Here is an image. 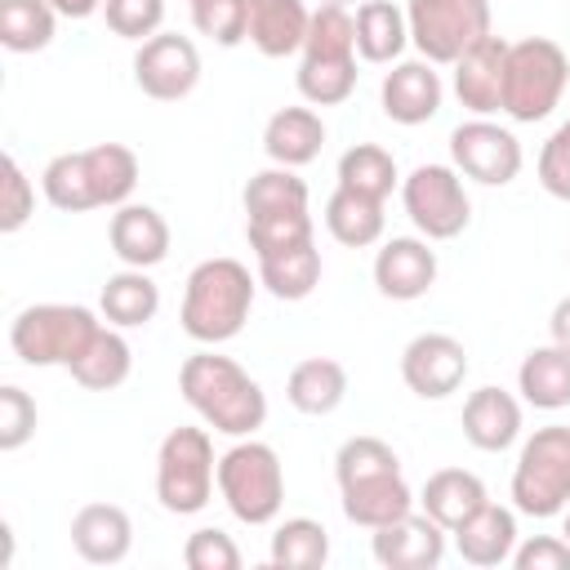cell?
I'll return each instance as SVG.
<instances>
[{
    "label": "cell",
    "instance_id": "46",
    "mask_svg": "<svg viewBox=\"0 0 570 570\" xmlns=\"http://www.w3.org/2000/svg\"><path fill=\"white\" fill-rule=\"evenodd\" d=\"M548 330H552V343H561V347H570V294L552 307V316H548Z\"/></svg>",
    "mask_w": 570,
    "mask_h": 570
},
{
    "label": "cell",
    "instance_id": "35",
    "mask_svg": "<svg viewBox=\"0 0 570 570\" xmlns=\"http://www.w3.org/2000/svg\"><path fill=\"white\" fill-rule=\"evenodd\" d=\"M267 561L276 570H321L330 561V534H325V525L312 521V517H285L272 530Z\"/></svg>",
    "mask_w": 570,
    "mask_h": 570
},
{
    "label": "cell",
    "instance_id": "17",
    "mask_svg": "<svg viewBox=\"0 0 570 570\" xmlns=\"http://www.w3.org/2000/svg\"><path fill=\"white\" fill-rule=\"evenodd\" d=\"M374 285L392 303H414L436 285V249L428 236H392L374 254Z\"/></svg>",
    "mask_w": 570,
    "mask_h": 570
},
{
    "label": "cell",
    "instance_id": "21",
    "mask_svg": "<svg viewBox=\"0 0 570 570\" xmlns=\"http://www.w3.org/2000/svg\"><path fill=\"white\" fill-rule=\"evenodd\" d=\"M107 240H111V254L125 263V267H156L169 258V223L160 209L151 205H120L111 214V227H107Z\"/></svg>",
    "mask_w": 570,
    "mask_h": 570
},
{
    "label": "cell",
    "instance_id": "45",
    "mask_svg": "<svg viewBox=\"0 0 570 570\" xmlns=\"http://www.w3.org/2000/svg\"><path fill=\"white\" fill-rule=\"evenodd\" d=\"M517 570H570V543L557 534H534L512 548Z\"/></svg>",
    "mask_w": 570,
    "mask_h": 570
},
{
    "label": "cell",
    "instance_id": "2",
    "mask_svg": "<svg viewBox=\"0 0 570 570\" xmlns=\"http://www.w3.org/2000/svg\"><path fill=\"white\" fill-rule=\"evenodd\" d=\"M178 392L200 414V423L223 436H254L267 423L263 383L232 356H218V352L187 356L178 370Z\"/></svg>",
    "mask_w": 570,
    "mask_h": 570
},
{
    "label": "cell",
    "instance_id": "1",
    "mask_svg": "<svg viewBox=\"0 0 570 570\" xmlns=\"http://www.w3.org/2000/svg\"><path fill=\"white\" fill-rule=\"evenodd\" d=\"M334 481H338L343 517L352 525L379 530L414 508V490L405 485L401 459L379 436H347L334 454Z\"/></svg>",
    "mask_w": 570,
    "mask_h": 570
},
{
    "label": "cell",
    "instance_id": "23",
    "mask_svg": "<svg viewBox=\"0 0 570 570\" xmlns=\"http://www.w3.org/2000/svg\"><path fill=\"white\" fill-rule=\"evenodd\" d=\"M71 548L89 566H116L134 548V521L120 503H85L71 517Z\"/></svg>",
    "mask_w": 570,
    "mask_h": 570
},
{
    "label": "cell",
    "instance_id": "16",
    "mask_svg": "<svg viewBox=\"0 0 570 570\" xmlns=\"http://www.w3.org/2000/svg\"><path fill=\"white\" fill-rule=\"evenodd\" d=\"M445 534L428 512H405L379 530H370V552L387 570H432L445 557Z\"/></svg>",
    "mask_w": 570,
    "mask_h": 570
},
{
    "label": "cell",
    "instance_id": "27",
    "mask_svg": "<svg viewBox=\"0 0 570 570\" xmlns=\"http://www.w3.org/2000/svg\"><path fill=\"white\" fill-rule=\"evenodd\" d=\"M454 548L468 566H503L512 561L517 548V512L485 503L481 512H472L459 530H454Z\"/></svg>",
    "mask_w": 570,
    "mask_h": 570
},
{
    "label": "cell",
    "instance_id": "14",
    "mask_svg": "<svg viewBox=\"0 0 570 570\" xmlns=\"http://www.w3.org/2000/svg\"><path fill=\"white\" fill-rule=\"evenodd\" d=\"M134 85L156 102H178L200 85V53L178 31H156L134 53Z\"/></svg>",
    "mask_w": 570,
    "mask_h": 570
},
{
    "label": "cell",
    "instance_id": "47",
    "mask_svg": "<svg viewBox=\"0 0 570 570\" xmlns=\"http://www.w3.org/2000/svg\"><path fill=\"white\" fill-rule=\"evenodd\" d=\"M58 9V18H94L107 0H49Z\"/></svg>",
    "mask_w": 570,
    "mask_h": 570
},
{
    "label": "cell",
    "instance_id": "41",
    "mask_svg": "<svg viewBox=\"0 0 570 570\" xmlns=\"http://www.w3.org/2000/svg\"><path fill=\"white\" fill-rule=\"evenodd\" d=\"M183 561H187V570H240V548L232 543L227 530L200 525V530L187 534Z\"/></svg>",
    "mask_w": 570,
    "mask_h": 570
},
{
    "label": "cell",
    "instance_id": "19",
    "mask_svg": "<svg viewBox=\"0 0 570 570\" xmlns=\"http://www.w3.org/2000/svg\"><path fill=\"white\" fill-rule=\"evenodd\" d=\"M503 71H508V40L490 31L481 45H472V49L454 62V98H459L472 116H494V111H503Z\"/></svg>",
    "mask_w": 570,
    "mask_h": 570
},
{
    "label": "cell",
    "instance_id": "6",
    "mask_svg": "<svg viewBox=\"0 0 570 570\" xmlns=\"http://www.w3.org/2000/svg\"><path fill=\"white\" fill-rule=\"evenodd\" d=\"M98 330H102V321L85 303H31L13 316L9 347L22 365H36V370L62 365V370H71L80 361V352L94 343Z\"/></svg>",
    "mask_w": 570,
    "mask_h": 570
},
{
    "label": "cell",
    "instance_id": "11",
    "mask_svg": "<svg viewBox=\"0 0 570 570\" xmlns=\"http://www.w3.org/2000/svg\"><path fill=\"white\" fill-rule=\"evenodd\" d=\"M410 45L432 67H454L472 45L490 36V0H410Z\"/></svg>",
    "mask_w": 570,
    "mask_h": 570
},
{
    "label": "cell",
    "instance_id": "24",
    "mask_svg": "<svg viewBox=\"0 0 570 570\" xmlns=\"http://www.w3.org/2000/svg\"><path fill=\"white\" fill-rule=\"evenodd\" d=\"M321 147H325V120L312 107H281L263 125V151L272 165L303 169L321 156Z\"/></svg>",
    "mask_w": 570,
    "mask_h": 570
},
{
    "label": "cell",
    "instance_id": "40",
    "mask_svg": "<svg viewBox=\"0 0 570 570\" xmlns=\"http://www.w3.org/2000/svg\"><path fill=\"white\" fill-rule=\"evenodd\" d=\"M0 169H4V178H0V232L13 236V232H22L27 218L36 214V187H31V178L22 174L18 156H4Z\"/></svg>",
    "mask_w": 570,
    "mask_h": 570
},
{
    "label": "cell",
    "instance_id": "13",
    "mask_svg": "<svg viewBox=\"0 0 570 570\" xmlns=\"http://www.w3.org/2000/svg\"><path fill=\"white\" fill-rule=\"evenodd\" d=\"M521 142L512 129L494 125L490 116H472L450 129V165L481 183V187H508L521 174Z\"/></svg>",
    "mask_w": 570,
    "mask_h": 570
},
{
    "label": "cell",
    "instance_id": "3",
    "mask_svg": "<svg viewBox=\"0 0 570 570\" xmlns=\"http://www.w3.org/2000/svg\"><path fill=\"white\" fill-rule=\"evenodd\" d=\"M45 200L62 214L120 209L138 187V156L125 142H98L85 151H62L40 174Z\"/></svg>",
    "mask_w": 570,
    "mask_h": 570
},
{
    "label": "cell",
    "instance_id": "42",
    "mask_svg": "<svg viewBox=\"0 0 570 570\" xmlns=\"http://www.w3.org/2000/svg\"><path fill=\"white\" fill-rule=\"evenodd\" d=\"M107 13V27L120 36V40H151L165 22V0H107L102 4Z\"/></svg>",
    "mask_w": 570,
    "mask_h": 570
},
{
    "label": "cell",
    "instance_id": "25",
    "mask_svg": "<svg viewBox=\"0 0 570 570\" xmlns=\"http://www.w3.org/2000/svg\"><path fill=\"white\" fill-rule=\"evenodd\" d=\"M419 503H423V512H428L441 530L454 534L472 512H481V508L490 503V494H485V481H481L476 472H468V468H436V472L423 481Z\"/></svg>",
    "mask_w": 570,
    "mask_h": 570
},
{
    "label": "cell",
    "instance_id": "4",
    "mask_svg": "<svg viewBox=\"0 0 570 570\" xmlns=\"http://www.w3.org/2000/svg\"><path fill=\"white\" fill-rule=\"evenodd\" d=\"M254 289L258 281L249 276V267L240 258H205L187 272V289H183V334L218 347L227 338H236L254 312Z\"/></svg>",
    "mask_w": 570,
    "mask_h": 570
},
{
    "label": "cell",
    "instance_id": "9",
    "mask_svg": "<svg viewBox=\"0 0 570 570\" xmlns=\"http://www.w3.org/2000/svg\"><path fill=\"white\" fill-rule=\"evenodd\" d=\"M218 485V459L209 428H169L156 450V499L174 517H196L209 508Z\"/></svg>",
    "mask_w": 570,
    "mask_h": 570
},
{
    "label": "cell",
    "instance_id": "34",
    "mask_svg": "<svg viewBox=\"0 0 570 570\" xmlns=\"http://www.w3.org/2000/svg\"><path fill=\"white\" fill-rule=\"evenodd\" d=\"M396 183H401L396 160L379 142H356V147H347L338 156V187H347L356 196H370V200H383L387 205V196L396 191Z\"/></svg>",
    "mask_w": 570,
    "mask_h": 570
},
{
    "label": "cell",
    "instance_id": "50",
    "mask_svg": "<svg viewBox=\"0 0 570 570\" xmlns=\"http://www.w3.org/2000/svg\"><path fill=\"white\" fill-rule=\"evenodd\" d=\"M187 4H191V0H187Z\"/></svg>",
    "mask_w": 570,
    "mask_h": 570
},
{
    "label": "cell",
    "instance_id": "26",
    "mask_svg": "<svg viewBox=\"0 0 570 570\" xmlns=\"http://www.w3.org/2000/svg\"><path fill=\"white\" fill-rule=\"evenodd\" d=\"M517 392L534 410H566L570 405V347L561 343L530 347L517 365Z\"/></svg>",
    "mask_w": 570,
    "mask_h": 570
},
{
    "label": "cell",
    "instance_id": "31",
    "mask_svg": "<svg viewBox=\"0 0 570 570\" xmlns=\"http://www.w3.org/2000/svg\"><path fill=\"white\" fill-rule=\"evenodd\" d=\"M258 285L281 303H303L321 285V249H316V240L263 254L258 258Z\"/></svg>",
    "mask_w": 570,
    "mask_h": 570
},
{
    "label": "cell",
    "instance_id": "39",
    "mask_svg": "<svg viewBox=\"0 0 570 570\" xmlns=\"http://www.w3.org/2000/svg\"><path fill=\"white\" fill-rule=\"evenodd\" d=\"M191 27L223 49L245 40V0H191Z\"/></svg>",
    "mask_w": 570,
    "mask_h": 570
},
{
    "label": "cell",
    "instance_id": "15",
    "mask_svg": "<svg viewBox=\"0 0 570 570\" xmlns=\"http://www.w3.org/2000/svg\"><path fill=\"white\" fill-rule=\"evenodd\" d=\"M401 379L419 401H445L468 379V352L454 334H441V330L414 334L401 352Z\"/></svg>",
    "mask_w": 570,
    "mask_h": 570
},
{
    "label": "cell",
    "instance_id": "48",
    "mask_svg": "<svg viewBox=\"0 0 570 570\" xmlns=\"http://www.w3.org/2000/svg\"><path fill=\"white\" fill-rule=\"evenodd\" d=\"M561 539L570 543V508H566V525H561Z\"/></svg>",
    "mask_w": 570,
    "mask_h": 570
},
{
    "label": "cell",
    "instance_id": "28",
    "mask_svg": "<svg viewBox=\"0 0 570 570\" xmlns=\"http://www.w3.org/2000/svg\"><path fill=\"white\" fill-rule=\"evenodd\" d=\"M343 396H347V370L334 356H307L285 379V401L312 419L334 414L343 405Z\"/></svg>",
    "mask_w": 570,
    "mask_h": 570
},
{
    "label": "cell",
    "instance_id": "32",
    "mask_svg": "<svg viewBox=\"0 0 570 570\" xmlns=\"http://www.w3.org/2000/svg\"><path fill=\"white\" fill-rule=\"evenodd\" d=\"M383 227H387V214H383V200H370V196H356L347 187H334L330 200H325V232L347 245V249H365V245H379L383 240Z\"/></svg>",
    "mask_w": 570,
    "mask_h": 570
},
{
    "label": "cell",
    "instance_id": "18",
    "mask_svg": "<svg viewBox=\"0 0 570 570\" xmlns=\"http://www.w3.org/2000/svg\"><path fill=\"white\" fill-rule=\"evenodd\" d=\"M445 85L428 58H405L392 62V71L379 85V107L392 125H428L441 111Z\"/></svg>",
    "mask_w": 570,
    "mask_h": 570
},
{
    "label": "cell",
    "instance_id": "37",
    "mask_svg": "<svg viewBox=\"0 0 570 570\" xmlns=\"http://www.w3.org/2000/svg\"><path fill=\"white\" fill-rule=\"evenodd\" d=\"M245 218H267V214H298L307 209V183L285 169V165H272V169H258L249 183H245Z\"/></svg>",
    "mask_w": 570,
    "mask_h": 570
},
{
    "label": "cell",
    "instance_id": "22",
    "mask_svg": "<svg viewBox=\"0 0 570 570\" xmlns=\"http://www.w3.org/2000/svg\"><path fill=\"white\" fill-rule=\"evenodd\" d=\"M463 436L472 450L485 454H503L517 436H521V401L494 383L468 392L463 401Z\"/></svg>",
    "mask_w": 570,
    "mask_h": 570
},
{
    "label": "cell",
    "instance_id": "29",
    "mask_svg": "<svg viewBox=\"0 0 570 570\" xmlns=\"http://www.w3.org/2000/svg\"><path fill=\"white\" fill-rule=\"evenodd\" d=\"M98 312H102V321L116 325V330H138V325L156 321V312H160V289H156V281H151L142 267H125V272H116V276L102 281Z\"/></svg>",
    "mask_w": 570,
    "mask_h": 570
},
{
    "label": "cell",
    "instance_id": "20",
    "mask_svg": "<svg viewBox=\"0 0 570 570\" xmlns=\"http://www.w3.org/2000/svg\"><path fill=\"white\" fill-rule=\"evenodd\" d=\"M312 27L307 0H245V40L263 58H289L303 49Z\"/></svg>",
    "mask_w": 570,
    "mask_h": 570
},
{
    "label": "cell",
    "instance_id": "8",
    "mask_svg": "<svg viewBox=\"0 0 570 570\" xmlns=\"http://www.w3.org/2000/svg\"><path fill=\"white\" fill-rule=\"evenodd\" d=\"M570 58L548 36H525L508 45V71H503V116L517 125L548 120L566 94Z\"/></svg>",
    "mask_w": 570,
    "mask_h": 570
},
{
    "label": "cell",
    "instance_id": "33",
    "mask_svg": "<svg viewBox=\"0 0 570 570\" xmlns=\"http://www.w3.org/2000/svg\"><path fill=\"white\" fill-rule=\"evenodd\" d=\"M134 370V352L125 343V334L116 325H102L94 334V343L80 352V361L71 365V379L89 392H116Z\"/></svg>",
    "mask_w": 570,
    "mask_h": 570
},
{
    "label": "cell",
    "instance_id": "12",
    "mask_svg": "<svg viewBox=\"0 0 570 570\" xmlns=\"http://www.w3.org/2000/svg\"><path fill=\"white\" fill-rule=\"evenodd\" d=\"M401 205L419 236L454 240L472 223V200L454 165H414L401 178Z\"/></svg>",
    "mask_w": 570,
    "mask_h": 570
},
{
    "label": "cell",
    "instance_id": "10",
    "mask_svg": "<svg viewBox=\"0 0 570 570\" xmlns=\"http://www.w3.org/2000/svg\"><path fill=\"white\" fill-rule=\"evenodd\" d=\"M512 508L521 517L548 521L570 508V428L548 423L525 436L512 468Z\"/></svg>",
    "mask_w": 570,
    "mask_h": 570
},
{
    "label": "cell",
    "instance_id": "5",
    "mask_svg": "<svg viewBox=\"0 0 570 570\" xmlns=\"http://www.w3.org/2000/svg\"><path fill=\"white\" fill-rule=\"evenodd\" d=\"M298 94L307 107H338L352 98L356 89V18L347 13V4H316L312 9V27L307 40L298 49Z\"/></svg>",
    "mask_w": 570,
    "mask_h": 570
},
{
    "label": "cell",
    "instance_id": "49",
    "mask_svg": "<svg viewBox=\"0 0 570 570\" xmlns=\"http://www.w3.org/2000/svg\"><path fill=\"white\" fill-rule=\"evenodd\" d=\"M321 4H352V0H321Z\"/></svg>",
    "mask_w": 570,
    "mask_h": 570
},
{
    "label": "cell",
    "instance_id": "30",
    "mask_svg": "<svg viewBox=\"0 0 570 570\" xmlns=\"http://www.w3.org/2000/svg\"><path fill=\"white\" fill-rule=\"evenodd\" d=\"M410 45V22L405 9H396L392 0H361L356 4V53L374 67L401 62Z\"/></svg>",
    "mask_w": 570,
    "mask_h": 570
},
{
    "label": "cell",
    "instance_id": "43",
    "mask_svg": "<svg viewBox=\"0 0 570 570\" xmlns=\"http://www.w3.org/2000/svg\"><path fill=\"white\" fill-rule=\"evenodd\" d=\"M31 436H36V401L18 383H4L0 387V450L13 454Z\"/></svg>",
    "mask_w": 570,
    "mask_h": 570
},
{
    "label": "cell",
    "instance_id": "7",
    "mask_svg": "<svg viewBox=\"0 0 570 570\" xmlns=\"http://www.w3.org/2000/svg\"><path fill=\"white\" fill-rule=\"evenodd\" d=\"M218 494L227 512L245 525H272L285 503V468L267 441L236 436L232 450L218 454Z\"/></svg>",
    "mask_w": 570,
    "mask_h": 570
},
{
    "label": "cell",
    "instance_id": "38",
    "mask_svg": "<svg viewBox=\"0 0 570 570\" xmlns=\"http://www.w3.org/2000/svg\"><path fill=\"white\" fill-rule=\"evenodd\" d=\"M245 240H249L254 258L276 254V249H289V245H303V240H312V214H307V209H298V214L245 218Z\"/></svg>",
    "mask_w": 570,
    "mask_h": 570
},
{
    "label": "cell",
    "instance_id": "44",
    "mask_svg": "<svg viewBox=\"0 0 570 570\" xmlns=\"http://www.w3.org/2000/svg\"><path fill=\"white\" fill-rule=\"evenodd\" d=\"M539 187L557 200H570V120H561L539 147Z\"/></svg>",
    "mask_w": 570,
    "mask_h": 570
},
{
    "label": "cell",
    "instance_id": "36",
    "mask_svg": "<svg viewBox=\"0 0 570 570\" xmlns=\"http://www.w3.org/2000/svg\"><path fill=\"white\" fill-rule=\"evenodd\" d=\"M58 9L49 0H0V45L9 53H40L53 45Z\"/></svg>",
    "mask_w": 570,
    "mask_h": 570
}]
</instances>
